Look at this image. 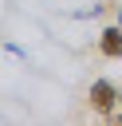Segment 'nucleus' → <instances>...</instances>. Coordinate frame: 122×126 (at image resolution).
Returning <instances> with one entry per match:
<instances>
[{
  "mask_svg": "<svg viewBox=\"0 0 122 126\" xmlns=\"http://www.w3.org/2000/svg\"><path fill=\"white\" fill-rule=\"evenodd\" d=\"M118 102H122V91H118L114 83H106V79H94V83H91V106H94L98 114H114Z\"/></svg>",
  "mask_w": 122,
  "mask_h": 126,
  "instance_id": "obj_1",
  "label": "nucleus"
},
{
  "mask_svg": "<svg viewBox=\"0 0 122 126\" xmlns=\"http://www.w3.org/2000/svg\"><path fill=\"white\" fill-rule=\"evenodd\" d=\"M98 47H102V55H106V59H122V24L106 28V32H102V39H98Z\"/></svg>",
  "mask_w": 122,
  "mask_h": 126,
  "instance_id": "obj_2",
  "label": "nucleus"
},
{
  "mask_svg": "<svg viewBox=\"0 0 122 126\" xmlns=\"http://www.w3.org/2000/svg\"><path fill=\"white\" fill-rule=\"evenodd\" d=\"M118 24H122V8H118Z\"/></svg>",
  "mask_w": 122,
  "mask_h": 126,
  "instance_id": "obj_3",
  "label": "nucleus"
}]
</instances>
